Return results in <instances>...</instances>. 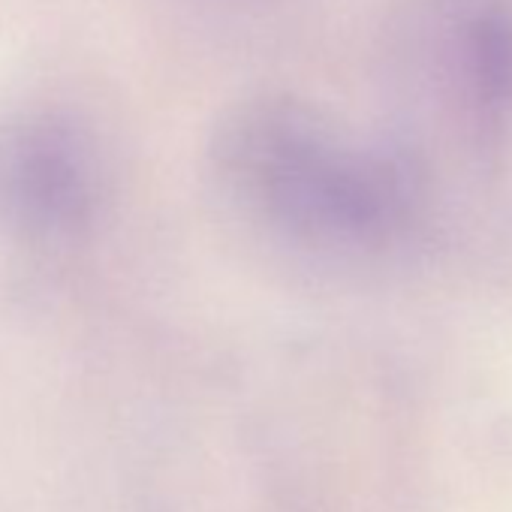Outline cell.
<instances>
[{"mask_svg": "<svg viewBox=\"0 0 512 512\" xmlns=\"http://www.w3.org/2000/svg\"><path fill=\"white\" fill-rule=\"evenodd\" d=\"M211 169L250 220L308 250L377 247L410 217V172L395 154L284 94L247 97L217 121Z\"/></svg>", "mask_w": 512, "mask_h": 512, "instance_id": "1", "label": "cell"}, {"mask_svg": "<svg viewBox=\"0 0 512 512\" xmlns=\"http://www.w3.org/2000/svg\"><path fill=\"white\" fill-rule=\"evenodd\" d=\"M103 160L94 133L52 103L0 112V223L25 235H70L94 220Z\"/></svg>", "mask_w": 512, "mask_h": 512, "instance_id": "2", "label": "cell"}]
</instances>
